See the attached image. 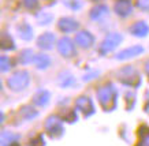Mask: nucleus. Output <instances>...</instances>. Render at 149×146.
I'll list each match as a JSON object with an SVG mask.
<instances>
[{
  "label": "nucleus",
  "instance_id": "20",
  "mask_svg": "<svg viewBox=\"0 0 149 146\" xmlns=\"http://www.w3.org/2000/svg\"><path fill=\"white\" fill-rule=\"evenodd\" d=\"M19 116L23 119V120H33L38 116V111L34 108V105H30V104H26V105H22L19 108Z\"/></svg>",
  "mask_w": 149,
  "mask_h": 146
},
{
  "label": "nucleus",
  "instance_id": "3",
  "mask_svg": "<svg viewBox=\"0 0 149 146\" xmlns=\"http://www.w3.org/2000/svg\"><path fill=\"white\" fill-rule=\"evenodd\" d=\"M32 77L27 70H15L8 78H7V87L14 93H21L26 90L27 86L30 85Z\"/></svg>",
  "mask_w": 149,
  "mask_h": 146
},
{
  "label": "nucleus",
  "instance_id": "17",
  "mask_svg": "<svg viewBox=\"0 0 149 146\" xmlns=\"http://www.w3.org/2000/svg\"><path fill=\"white\" fill-rule=\"evenodd\" d=\"M34 67L37 70H41V71H45L51 67V64H52V59L49 57V55H47L44 52H40V53H36L34 56Z\"/></svg>",
  "mask_w": 149,
  "mask_h": 146
},
{
  "label": "nucleus",
  "instance_id": "18",
  "mask_svg": "<svg viewBox=\"0 0 149 146\" xmlns=\"http://www.w3.org/2000/svg\"><path fill=\"white\" fill-rule=\"evenodd\" d=\"M0 48L4 52H13L17 49V44L13 36L7 32H1V38H0Z\"/></svg>",
  "mask_w": 149,
  "mask_h": 146
},
{
  "label": "nucleus",
  "instance_id": "4",
  "mask_svg": "<svg viewBox=\"0 0 149 146\" xmlns=\"http://www.w3.org/2000/svg\"><path fill=\"white\" fill-rule=\"evenodd\" d=\"M44 131L52 139H59L60 137H63L64 134L63 118H60L59 115H49L45 119V122H44Z\"/></svg>",
  "mask_w": 149,
  "mask_h": 146
},
{
  "label": "nucleus",
  "instance_id": "7",
  "mask_svg": "<svg viewBox=\"0 0 149 146\" xmlns=\"http://www.w3.org/2000/svg\"><path fill=\"white\" fill-rule=\"evenodd\" d=\"M81 23L78 22L74 17H60L56 22V28L60 33L70 34V33H78L79 32Z\"/></svg>",
  "mask_w": 149,
  "mask_h": 146
},
{
  "label": "nucleus",
  "instance_id": "9",
  "mask_svg": "<svg viewBox=\"0 0 149 146\" xmlns=\"http://www.w3.org/2000/svg\"><path fill=\"white\" fill-rule=\"evenodd\" d=\"M58 40L59 38H56V34L54 32H44L36 38V45L41 51H52L56 48Z\"/></svg>",
  "mask_w": 149,
  "mask_h": 146
},
{
  "label": "nucleus",
  "instance_id": "34",
  "mask_svg": "<svg viewBox=\"0 0 149 146\" xmlns=\"http://www.w3.org/2000/svg\"><path fill=\"white\" fill-rule=\"evenodd\" d=\"M0 122H1V123L4 122V113H3V112H1V120H0Z\"/></svg>",
  "mask_w": 149,
  "mask_h": 146
},
{
  "label": "nucleus",
  "instance_id": "19",
  "mask_svg": "<svg viewBox=\"0 0 149 146\" xmlns=\"http://www.w3.org/2000/svg\"><path fill=\"white\" fill-rule=\"evenodd\" d=\"M19 134L11 131H3L1 132V139H0V145L1 146H18L19 145Z\"/></svg>",
  "mask_w": 149,
  "mask_h": 146
},
{
  "label": "nucleus",
  "instance_id": "10",
  "mask_svg": "<svg viewBox=\"0 0 149 146\" xmlns=\"http://www.w3.org/2000/svg\"><path fill=\"white\" fill-rule=\"evenodd\" d=\"M74 41H75L78 48L88 51V49H91V48L95 46L96 37L93 36V33H91L89 30H79L78 33H75Z\"/></svg>",
  "mask_w": 149,
  "mask_h": 146
},
{
  "label": "nucleus",
  "instance_id": "25",
  "mask_svg": "<svg viewBox=\"0 0 149 146\" xmlns=\"http://www.w3.org/2000/svg\"><path fill=\"white\" fill-rule=\"evenodd\" d=\"M62 3H63L64 7H67L71 11H79L84 6L82 0H62Z\"/></svg>",
  "mask_w": 149,
  "mask_h": 146
},
{
  "label": "nucleus",
  "instance_id": "13",
  "mask_svg": "<svg viewBox=\"0 0 149 146\" xmlns=\"http://www.w3.org/2000/svg\"><path fill=\"white\" fill-rule=\"evenodd\" d=\"M129 33L137 38H145L149 34V25L145 21H136L129 26Z\"/></svg>",
  "mask_w": 149,
  "mask_h": 146
},
{
  "label": "nucleus",
  "instance_id": "12",
  "mask_svg": "<svg viewBox=\"0 0 149 146\" xmlns=\"http://www.w3.org/2000/svg\"><path fill=\"white\" fill-rule=\"evenodd\" d=\"M144 46L141 44H136V45H131V46H127L125 49L119 51L116 55H115V59L119 60V62H126V60H130V59H134L137 56H140L144 53Z\"/></svg>",
  "mask_w": 149,
  "mask_h": 146
},
{
  "label": "nucleus",
  "instance_id": "16",
  "mask_svg": "<svg viewBox=\"0 0 149 146\" xmlns=\"http://www.w3.org/2000/svg\"><path fill=\"white\" fill-rule=\"evenodd\" d=\"M17 33L22 41H32L34 38V32H33L32 25L27 23L26 21H22L21 23L17 25Z\"/></svg>",
  "mask_w": 149,
  "mask_h": 146
},
{
  "label": "nucleus",
  "instance_id": "33",
  "mask_svg": "<svg viewBox=\"0 0 149 146\" xmlns=\"http://www.w3.org/2000/svg\"><path fill=\"white\" fill-rule=\"evenodd\" d=\"M89 1H93V3H96V4H100L103 0H89Z\"/></svg>",
  "mask_w": 149,
  "mask_h": 146
},
{
  "label": "nucleus",
  "instance_id": "15",
  "mask_svg": "<svg viewBox=\"0 0 149 146\" xmlns=\"http://www.w3.org/2000/svg\"><path fill=\"white\" fill-rule=\"evenodd\" d=\"M109 14V8L107 4H104V3H100V4H96L93 6L89 11V18L92 21H95V22H99L101 19H104L105 17H108Z\"/></svg>",
  "mask_w": 149,
  "mask_h": 146
},
{
  "label": "nucleus",
  "instance_id": "31",
  "mask_svg": "<svg viewBox=\"0 0 149 146\" xmlns=\"http://www.w3.org/2000/svg\"><path fill=\"white\" fill-rule=\"evenodd\" d=\"M141 146H149V131L142 134V137H141Z\"/></svg>",
  "mask_w": 149,
  "mask_h": 146
},
{
  "label": "nucleus",
  "instance_id": "27",
  "mask_svg": "<svg viewBox=\"0 0 149 146\" xmlns=\"http://www.w3.org/2000/svg\"><path fill=\"white\" fill-rule=\"evenodd\" d=\"M29 146H45V142H44V137L42 134H37L33 138H30L29 141Z\"/></svg>",
  "mask_w": 149,
  "mask_h": 146
},
{
  "label": "nucleus",
  "instance_id": "6",
  "mask_svg": "<svg viewBox=\"0 0 149 146\" xmlns=\"http://www.w3.org/2000/svg\"><path fill=\"white\" fill-rule=\"evenodd\" d=\"M56 51L64 59H72L77 56V44L75 41L67 36L60 37L56 44Z\"/></svg>",
  "mask_w": 149,
  "mask_h": 146
},
{
  "label": "nucleus",
  "instance_id": "1",
  "mask_svg": "<svg viewBox=\"0 0 149 146\" xmlns=\"http://www.w3.org/2000/svg\"><path fill=\"white\" fill-rule=\"evenodd\" d=\"M96 98L105 112H111L118 105V89L111 82H105L96 89Z\"/></svg>",
  "mask_w": 149,
  "mask_h": 146
},
{
  "label": "nucleus",
  "instance_id": "29",
  "mask_svg": "<svg viewBox=\"0 0 149 146\" xmlns=\"http://www.w3.org/2000/svg\"><path fill=\"white\" fill-rule=\"evenodd\" d=\"M78 119V115H77V111H70V113L66 116V118H63V120H66V122H68V123H74V122H77Z\"/></svg>",
  "mask_w": 149,
  "mask_h": 146
},
{
  "label": "nucleus",
  "instance_id": "21",
  "mask_svg": "<svg viewBox=\"0 0 149 146\" xmlns=\"http://www.w3.org/2000/svg\"><path fill=\"white\" fill-rule=\"evenodd\" d=\"M34 56H36V53H34V51H33L32 48H25V49H22L19 52L18 63L21 64V66H27V64H30V63L33 64Z\"/></svg>",
  "mask_w": 149,
  "mask_h": 146
},
{
  "label": "nucleus",
  "instance_id": "22",
  "mask_svg": "<svg viewBox=\"0 0 149 146\" xmlns=\"http://www.w3.org/2000/svg\"><path fill=\"white\" fill-rule=\"evenodd\" d=\"M58 82H59L60 86L63 87V89H68V87H72L74 85H75V78L72 77L71 73H68V71H63V73L59 74Z\"/></svg>",
  "mask_w": 149,
  "mask_h": 146
},
{
  "label": "nucleus",
  "instance_id": "24",
  "mask_svg": "<svg viewBox=\"0 0 149 146\" xmlns=\"http://www.w3.org/2000/svg\"><path fill=\"white\" fill-rule=\"evenodd\" d=\"M13 67V59L7 55H1V57H0V70H1V73H8V71H11Z\"/></svg>",
  "mask_w": 149,
  "mask_h": 146
},
{
  "label": "nucleus",
  "instance_id": "5",
  "mask_svg": "<svg viewBox=\"0 0 149 146\" xmlns=\"http://www.w3.org/2000/svg\"><path fill=\"white\" fill-rule=\"evenodd\" d=\"M123 42V36L118 32H111L103 38V41L99 45V55L100 56H107L108 53L113 52L118 46Z\"/></svg>",
  "mask_w": 149,
  "mask_h": 146
},
{
  "label": "nucleus",
  "instance_id": "14",
  "mask_svg": "<svg viewBox=\"0 0 149 146\" xmlns=\"http://www.w3.org/2000/svg\"><path fill=\"white\" fill-rule=\"evenodd\" d=\"M51 101V93L47 89H38L32 97V102L37 108H45Z\"/></svg>",
  "mask_w": 149,
  "mask_h": 146
},
{
  "label": "nucleus",
  "instance_id": "26",
  "mask_svg": "<svg viewBox=\"0 0 149 146\" xmlns=\"http://www.w3.org/2000/svg\"><path fill=\"white\" fill-rule=\"evenodd\" d=\"M21 3L27 11H36L40 7V0H21Z\"/></svg>",
  "mask_w": 149,
  "mask_h": 146
},
{
  "label": "nucleus",
  "instance_id": "11",
  "mask_svg": "<svg viewBox=\"0 0 149 146\" xmlns=\"http://www.w3.org/2000/svg\"><path fill=\"white\" fill-rule=\"evenodd\" d=\"M74 105H75V109L79 111L85 118H91L92 115H95V112H96L93 100L88 96H79L77 100H75Z\"/></svg>",
  "mask_w": 149,
  "mask_h": 146
},
{
  "label": "nucleus",
  "instance_id": "2",
  "mask_svg": "<svg viewBox=\"0 0 149 146\" xmlns=\"http://www.w3.org/2000/svg\"><path fill=\"white\" fill-rule=\"evenodd\" d=\"M116 79L119 83H122L127 87H133V89H136L141 85V74L133 64L123 66L118 70Z\"/></svg>",
  "mask_w": 149,
  "mask_h": 146
},
{
  "label": "nucleus",
  "instance_id": "28",
  "mask_svg": "<svg viewBox=\"0 0 149 146\" xmlns=\"http://www.w3.org/2000/svg\"><path fill=\"white\" fill-rule=\"evenodd\" d=\"M136 7L142 12L149 11V0H136Z\"/></svg>",
  "mask_w": 149,
  "mask_h": 146
},
{
  "label": "nucleus",
  "instance_id": "23",
  "mask_svg": "<svg viewBox=\"0 0 149 146\" xmlns=\"http://www.w3.org/2000/svg\"><path fill=\"white\" fill-rule=\"evenodd\" d=\"M36 21L40 26H48L54 21V14H51L48 11H38L36 12Z\"/></svg>",
  "mask_w": 149,
  "mask_h": 146
},
{
  "label": "nucleus",
  "instance_id": "32",
  "mask_svg": "<svg viewBox=\"0 0 149 146\" xmlns=\"http://www.w3.org/2000/svg\"><path fill=\"white\" fill-rule=\"evenodd\" d=\"M144 71H145V74H146V77L149 78V59L145 60V63H144Z\"/></svg>",
  "mask_w": 149,
  "mask_h": 146
},
{
  "label": "nucleus",
  "instance_id": "30",
  "mask_svg": "<svg viewBox=\"0 0 149 146\" xmlns=\"http://www.w3.org/2000/svg\"><path fill=\"white\" fill-rule=\"evenodd\" d=\"M97 75H99V71H92V73H88V74H85L82 79L88 82V81H91V79H95V78L97 77Z\"/></svg>",
  "mask_w": 149,
  "mask_h": 146
},
{
  "label": "nucleus",
  "instance_id": "8",
  "mask_svg": "<svg viewBox=\"0 0 149 146\" xmlns=\"http://www.w3.org/2000/svg\"><path fill=\"white\" fill-rule=\"evenodd\" d=\"M134 7H136V4L133 3V0H113L112 10L119 18L125 19L133 15Z\"/></svg>",
  "mask_w": 149,
  "mask_h": 146
}]
</instances>
